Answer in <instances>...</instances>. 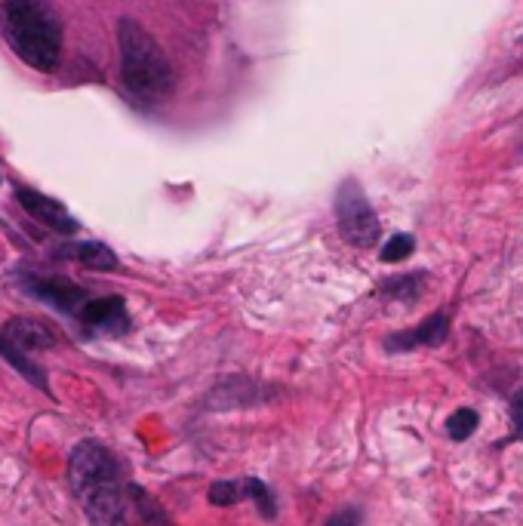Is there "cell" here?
Masks as SVG:
<instances>
[{"label": "cell", "instance_id": "obj_12", "mask_svg": "<svg viewBox=\"0 0 523 526\" xmlns=\"http://www.w3.org/2000/svg\"><path fill=\"white\" fill-rule=\"evenodd\" d=\"M0 357H4L7 363H13V367L34 385V388H40L44 394H50V385H47V373L37 367L34 360H28V354L25 351H19L16 345H10L4 336H0Z\"/></svg>", "mask_w": 523, "mask_h": 526}, {"label": "cell", "instance_id": "obj_19", "mask_svg": "<svg viewBox=\"0 0 523 526\" xmlns=\"http://www.w3.org/2000/svg\"><path fill=\"white\" fill-rule=\"evenodd\" d=\"M416 250V240L410 234H394L388 244L382 247V262H404Z\"/></svg>", "mask_w": 523, "mask_h": 526}, {"label": "cell", "instance_id": "obj_8", "mask_svg": "<svg viewBox=\"0 0 523 526\" xmlns=\"http://www.w3.org/2000/svg\"><path fill=\"white\" fill-rule=\"evenodd\" d=\"M447 336H450V320H447V314H431V317H425V320L419 323V327L388 336V339H385V348H388V351H413V348H419V345L434 348V345H444Z\"/></svg>", "mask_w": 523, "mask_h": 526}, {"label": "cell", "instance_id": "obj_18", "mask_svg": "<svg viewBox=\"0 0 523 526\" xmlns=\"http://www.w3.org/2000/svg\"><path fill=\"white\" fill-rule=\"evenodd\" d=\"M422 290V274H407V277H394L382 283V293L394 299H416Z\"/></svg>", "mask_w": 523, "mask_h": 526}, {"label": "cell", "instance_id": "obj_15", "mask_svg": "<svg viewBox=\"0 0 523 526\" xmlns=\"http://www.w3.org/2000/svg\"><path fill=\"white\" fill-rule=\"evenodd\" d=\"M240 490H244L247 499H253L262 511V517H274L277 514V505H274V493L268 490V483L259 480V477H244L240 480Z\"/></svg>", "mask_w": 523, "mask_h": 526}, {"label": "cell", "instance_id": "obj_11", "mask_svg": "<svg viewBox=\"0 0 523 526\" xmlns=\"http://www.w3.org/2000/svg\"><path fill=\"white\" fill-rule=\"evenodd\" d=\"M77 317L96 330H111L120 333L127 330V302L120 296H105V299H87L80 305Z\"/></svg>", "mask_w": 523, "mask_h": 526}, {"label": "cell", "instance_id": "obj_17", "mask_svg": "<svg viewBox=\"0 0 523 526\" xmlns=\"http://www.w3.org/2000/svg\"><path fill=\"white\" fill-rule=\"evenodd\" d=\"M207 499L216 508H231V505H237L240 499H244V490H240L237 480H216L210 487V493H207Z\"/></svg>", "mask_w": 523, "mask_h": 526}, {"label": "cell", "instance_id": "obj_6", "mask_svg": "<svg viewBox=\"0 0 523 526\" xmlns=\"http://www.w3.org/2000/svg\"><path fill=\"white\" fill-rule=\"evenodd\" d=\"M16 197H19L22 210H25L34 222L47 225V228H53V231H59V234H74V231H77V219L59 204V200H53V197H47V194H40V191H31V188H19Z\"/></svg>", "mask_w": 523, "mask_h": 526}, {"label": "cell", "instance_id": "obj_14", "mask_svg": "<svg viewBox=\"0 0 523 526\" xmlns=\"http://www.w3.org/2000/svg\"><path fill=\"white\" fill-rule=\"evenodd\" d=\"M127 493H130V499H133V505H136V511L142 514V520L148 523V526H173V520L167 517V511L160 508L142 487H136V483H130L127 487Z\"/></svg>", "mask_w": 523, "mask_h": 526}, {"label": "cell", "instance_id": "obj_5", "mask_svg": "<svg viewBox=\"0 0 523 526\" xmlns=\"http://www.w3.org/2000/svg\"><path fill=\"white\" fill-rule=\"evenodd\" d=\"M93 526H130V502L120 480H105L77 493Z\"/></svg>", "mask_w": 523, "mask_h": 526}, {"label": "cell", "instance_id": "obj_3", "mask_svg": "<svg viewBox=\"0 0 523 526\" xmlns=\"http://www.w3.org/2000/svg\"><path fill=\"white\" fill-rule=\"evenodd\" d=\"M336 222H339V234L357 250L373 247L379 240V231H382L373 204L354 179L342 182V188L336 194Z\"/></svg>", "mask_w": 523, "mask_h": 526}, {"label": "cell", "instance_id": "obj_16", "mask_svg": "<svg viewBox=\"0 0 523 526\" xmlns=\"http://www.w3.org/2000/svg\"><path fill=\"white\" fill-rule=\"evenodd\" d=\"M477 425H480V416H477V410H468V407H459L450 419H447V434L453 437V440H468L474 431H477Z\"/></svg>", "mask_w": 523, "mask_h": 526}, {"label": "cell", "instance_id": "obj_20", "mask_svg": "<svg viewBox=\"0 0 523 526\" xmlns=\"http://www.w3.org/2000/svg\"><path fill=\"white\" fill-rule=\"evenodd\" d=\"M360 523H364V514H360V508H342L324 526H360Z\"/></svg>", "mask_w": 523, "mask_h": 526}, {"label": "cell", "instance_id": "obj_10", "mask_svg": "<svg viewBox=\"0 0 523 526\" xmlns=\"http://www.w3.org/2000/svg\"><path fill=\"white\" fill-rule=\"evenodd\" d=\"M4 339L25 354L28 351H50L59 342L53 327H47V323L37 320V317H13L4 327Z\"/></svg>", "mask_w": 523, "mask_h": 526}, {"label": "cell", "instance_id": "obj_13", "mask_svg": "<svg viewBox=\"0 0 523 526\" xmlns=\"http://www.w3.org/2000/svg\"><path fill=\"white\" fill-rule=\"evenodd\" d=\"M68 256L77 259L80 265L93 268V271H114V268H117V256H114L105 244H96V240H84V244H71V247H68Z\"/></svg>", "mask_w": 523, "mask_h": 526}, {"label": "cell", "instance_id": "obj_7", "mask_svg": "<svg viewBox=\"0 0 523 526\" xmlns=\"http://www.w3.org/2000/svg\"><path fill=\"white\" fill-rule=\"evenodd\" d=\"M25 290L34 293L37 299H44L62 311H80V305L87 302V290L77 287V283L65 280V277H28L25 280Z\"/></svg>", "mask_w": 523, "mask_h": 526}, {"label": "cell", "instance_id": "obj_9", "mask_svg": "<svg viewBox=\"0 0 523 526\" xmlns=\"http://www.w3.org/2000/svg\"><path fill=\"white\" fill-rule=\"evenodd\" d=\"M268 394L253 379H222L207 394V410H244L253 403H262Z\"/></svg>", "mask_w": 523, "mask_h": 526}, {"label": "cell", "instance_id": "obj_4", "mask_svg": "<svg viewBox=\"0 0 523 526\" xmlns=\"http://www.w3.org/2000/svg\"><path fill=\"white\" fill-rule=\"evenodd\" d=\"M68 480H71L74 493H80L105 480H120V465L114 453L102 447L99 440H80L68 459Z\"/></svg>", "mask_w": 523, "mask_h": 526}, {"label": "cell", "instance_id": "obj_21", "mask_svg": "<svg viewBox=\"0 0 523 526\" xmlns=\"http://www.w3.org/2000/svg\"><path fill=\"white\" fill-rule=\"evenodd\" d=\"M511 416H514V431H517L511 440H523V391L511 397Z\"/></svg>", "mask_w": 523, "mask_h": 526}, {"label": "cell", "instance_id": "obj_1", "mask_svg": "<svg viewBox=\"0 0 523 526\" xmlns=\"http://www.w3.org/2000/svg\"><path fill=\"white\" fill-rule=\"evenodd\" d=\"M117 47H120V80H124L130 96L142 102H157L173 93L176 87L173 68L157 40L136 19L117 22Z\"/></svg>", "mask_w": 523, "mask_h": 526}, {"label": "cell", "instance_id": "obj_2", "mask_svg": "<svg viewBox=\"0 0 523 526\" xmlns=\"http://www.w3.org/2000/svg\"><path fill=\"white\" fill-rule=\"evenodd\" d=\"M4 34L25 65L37 71L59 68L62 28L47 0H4Z\"/></svg>", "mask_w": 523, "mask_h": 526}]
</instances>
